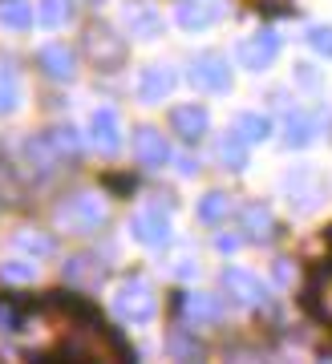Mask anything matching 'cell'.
Listing matches in <instances>:
<instances>
[{
  "mask_svg": "<svg viewBox=\"0 0 332 364\" xmlns=\"http://www.w3.org/2000/svg\"><path fill=\"white\" fill-rule=\"evenodd\" d=\"M223 13H227L223 0H179L175 21H179V28H187V33H203V28L219 25Z\"/></svg>",
  "mask_w": 332,
  "mask_h": 364,
  "instance_id": "1",
  "label": "cell"
},
{
  "mask_svg": "<svg viewBox=\"0 0 332 364\" xmlns=\"http://www.w3.org/2000/svg\"><path fill=\"white\" fill-rule=\"evenodd\" d=\"M191 81H194V90L227 93L231 90V69H227V61H223V57L203 53V57H194V61H191Z\"/></svg>",
  "mask_w": 332,
  "mask_h": 364,
  "instance_id": "2",
  "label": "cell"
},
{
  "mask_svg": "<svg viewBox=\"0 0 332 364\" xmlns=\"http://www.w3.org/2000/svg\"><path fill=\"white\" fill-rule=\"evenodd\" d=\"M276 57H280V37L271 28H259L247 41H239V61L247 69H268Z\"/></svg>",
  "mask_w": 332,
  "mask_h": 364,
  "instance_id": "3",
  "label": "cell"
},
{
  "mask_svg": "<svg viewBox=\"0 0 332 364\" xmlns=\"http://www.w3.org/2000/svg\"><path fill=\"white\" fill-rule=\"evenodd\" d=\"M122 21H126V28H130L134 41H154L158 33H162V16H158V9L146 4V0H126Z\"/></svg>",
  "mask_w": 332,
  "mask_h": 364,
  "instance_id": "4",
  "label": "cell"
},
{
  "mask_svg": "<svg viewBox=\"0 0 332 364\" xmlns=\"http://www.w3.org/2000/svg\"><path fill=\"white\" fill-rule=\"evenodd\" d=\"M118 312L126 316V320H150L154 316V296L150 287L142 284V279H134V284H126L122 291H118Z\"/></svg>",
  "mask_w": 332,
  "mask_h": 364,
  "instance_id": "5",
  "label": "cell"
},
{
  "mask_svg": "<svg viewBox=\"0 0 332 364\" xmlns=\"http://www.w3.org/2000/svg\"><path fill=\"white\" fill-rule=\"evenodd\" d=\"M90 138L102 150H118V142H122V122H118L114 109H93L90 117Z\"/></svg>",
  "mask_w": 332,
  "mask_h": 364,
  "instance_id": "6",
  "label": "cell"
},
{
  "mask_svg": "<svg viewBox=\"0 0 332 364\" xmlns=\"http://www.w3.org/2000/svg\"><path fill=\"white\" fill-rule=\"evenodd\" d=\"M138 97L142 102H162L166 93L175 90V69L170 65H150L146 73H142V81H138Z\"/></svg>",
  "mask_w": 332,
  "mask_h": 364,
  "instance_id": "7",
  "label": "cell"
},
{
  "mask_svg": "<svg viewBox=\"0 0 332 364\" xmlns=\"http://www.w3.org/2000/svg\"><path fill=\"white\" fill-rule=\"evenodd\" d=\"M37 61H41L45 73H53V77H73V69H77L73 53L61 49V45H45V49L37 53Z\"/></svg>",
  "mask_w": 332,
  "mask_h": 364,
  "instance_id": "8",
  "label": "cell"
},
{
  "mask_svg": "<svg viewBox=\"0 0 332 364\" xmlns=\"http://www.w3.org/2000/svg\"><path fill=\"white\" fill-rule=\"evenodd\" d=\"M170 122H175V130H179L182 138H203L207 109H199V105H179V109L170 114Z\"/></svg>",
  "mask_w": 332,
  "mask_h": 364,
  "instance_id": "9",
  "label": "cell"
},
{
  "mask_svg": "<svg viewBox=\"0 0 332 364\" xmlns=\"http://www.w3.org/2000/svg\"><path fill=\"white\" fill-rule=\"evenodd\" d=\"M0 25L21 33V28L33 25V9H28L25 0H0Z\"/></svg>",
  "mask_w": 332,
  "mask_h": 364,
  "instance_id": "10",
  "label": "cell"
},
{
  "mask_svg": "<svg viewBox=\"0 0 332 364\" xmlns=\"http://www.w3.org/2000/svg\"><path fill=\"white\" fill-rule=\"evenodd\" d=\"M134 142H138L142 162H166V142H162V134H158V130L142 126V130L134 134Z\"/></svg>",
  "mask_w": 332,
  "mask_h": 364,
  "instance_id": "11",
  "label": "cell"
},
{
  "mask_svg": "<svg viewBox=\"0 0 332 364\" xmlns=\"http://www.w3.org/2000/svg\"><path fill=\"white\" fill-rule=\"evenodd\" d=\"M37 16H41V25L45 28H61L65 21L73 16V0H41Z\"/></svg>",
  "mask_w": 332,
  "mask_h": 364,
  "instance_id": "12",
  "label": "cell"
},
{
  "mask_svg": "<svg viewBox=\"0 0 332 364\" xmlns=\"http://www.w3.org/2000/svg\"><path fill=\"white\" fill-rule=\"evenodd\" d=\"M21 105V81L13 69H0V114H13Z\"/></svg>",
  "mask_w": 332,
  "mask_h": 364,
  "instance_id": "13",
  "label": "cell"
},
{
  "mask_svg": "<svg viewBox=\"0 0 332 364\" xmlns=\"http://www.w3.org/2000/svg\"><path fill=\"white\" fill-rule=\"evenodd\" d=\"M134 235L146 239V243H158V239L166 235V219H158V215H150V210H142V215H134Z\"/></svg>",
  "mask_w": 332,
  "mask_h": 364,
  "instance_id": "14",
  "label": "cell"
},
{
  "mask_svg": "<svg viewBox=\"0 0 332 364\" xmlns=\"http://www.w3.org/2000/svg\"><path fill=\"white\" fill-rule=\"evenodd\" d=\"M268 117H256V114H239V134L247 142H256V138H268Z\"/></svg>",
  "mask_w": 332,
  "mask_h": 364,
  "instance_id": "15",
  "label": "cell"
},
{
  "mask_svg": "<svg viewBox=\"0 0 332 364\" xmlns=\"http://www.w3.org/2000/svg\"><path fill=\"white\" fill-rule=\"evenodd\" d=\"M308 45H312L320 57H332V28L328 25H312L308 28Z\"/></svg>",
  "mask_w": 332,
  "mask_h": 364,
  "instance_id": "16",
  "label": "cell"
},
{
  "mask_svg": "<svg viewBox=\"0 0 332 364\" xmlns=\"http://www.w3.org/2000/svg\"><path fill=\"white\" fill-rule=\"evenodd\" d=\"M227 279H231V291L239 299H259V287H251V275L247 272H231Z\"/></svg>",
  "mask_w": 332,
  "mask_h": 364,
  "instance_id": "17",
  "label": "cell"
},
{
  "mask_svg": "<svg viewBox=\"0 0 332 364\" xmlns=\"http://www.w3.org/2000/svg\"><path fill=\"white\" fill-rule=\"evenodd\" d=\"M227 207V198L223 195H207L203 207H199V215H203V223H219V210Z\"/></svg>",
  "mask_w": 332,
  "mask_h": 364,
  "instance_id": "18",
  "label": "cell"
},
{
  "mask_svg": "<svg viewBox=\"0 0 332 364\" xmlns=\"http://www.w3.org/2000/svg\"><path fill=\"white\" fill-rule=\"evenodd\" d=\"M170 344H175V356H182V360H187V356H199V344H191L182 332H175V336H170Z\"/></svg>",
  "mask_w": 332,
  "mask_h": 364,
  "instance_id": "19",
  "label": "cell"
},
{
  "mask_svg": "<svg viewBox=\"0 0 332 364\" xmlns=\"http://www.w3.org/2000/svg\"><path fill=\"white\" fill-rule=\"evenodd\" d=\"M0 275H9V279H33V267H16V263H4Z\"/></svg>",
  "mask_w": 332,
  "mask_h": 364,
  "instance_id": "20",
  "label": "cell"
},
{
  "mask_svg": "<svg viewBox=\"0 0 332 364\" xmlns=\"http://www.w3.org/2000/svg\"><path fill=\"white\" fill-rule=\"evenodd\" d=\"M227 364H264V360H259V352H231Z\"/></svg>",
  "mask_w": 332,
  "mask_h": 364,
  "instance_id": "21",
  "label": "cell"
},
{
  "mask_svg": "<svg viewBox=\"0 0 332 364\" xmlns=\"http://www.w3.org/2000/svg\"><path fill=\"white\" fill-rule=\"evenodd\" d=\"M93 4H98V0H93Z\"/></svg>",
  "mask_w": 332,
  "mask_h": 364,
  "instance_id": "22",
  "label": "cell"
}]
</instances>
